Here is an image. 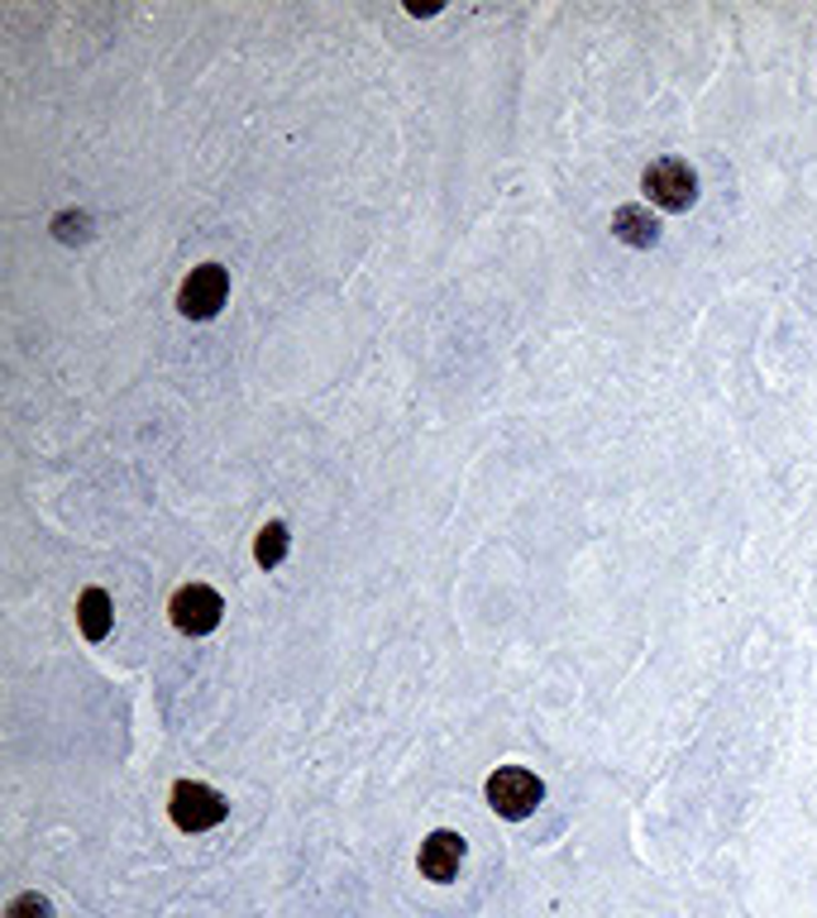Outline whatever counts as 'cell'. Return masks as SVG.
<instances>
[{"label":"cell","mask_w":817,"mask_h":918,"mask_svg":"<svg viewBox=\"0 0 817 918\" xmlns=\"http://www.w3.org/2000/svg\"><path fill=\"white\" fill-rule=\"evenodd\" d=\"M5 918H53V904L44 899V895H20V899H10V909H5Z\"/></svg>","instance_id":"10"},{"label":"cell","mask_w":817,"mask_h":918,"mask_svg":"<svg viewBox=\"0 0 817 918\" xmlns=\"http://www.w3.org/2000/svg\"><path fill=\"white\" fill-rule=\"evenodd\" d=\"M225 297H230V273L220 264H201L177 287V311H183L187 321H211L216 311L225 307Z\"/></svg>","instance_id":"4"},{"label":"cell","mask_w":817,"mask_h":918,"mask_svg":"<svg viewBox=\"0 0 817 918\" xmlns=\"http://www.w3.org/2000/svg\"><path fill=\"white\" fill-rule=\"evenodd\" d=\"M641 191L660 211H688L698 201V173L684 158H655L641 173Z\"/></svg>","instance_id":"3"},{"label":"cell","mask_w":817,"mask_h":918,"mask_svg":"<svg viewBox=\"0 0 817 918\" xmlns=\"http://www.w3.org/2000/svg\"><path fill=\"white\" fill-rule=\"evenodd\" d=\"M110 622H115V612H110V594L106 588H81L77 598V627L87 641H106L110 637Z\"/></svg>","instance_id":"8"},{"label":"cell","mask_w":817,"mask_h":918,"mask_svg":"<svg viewBox=\"0 0 817 918\" xmlns=\"http://www.w3.org/2000/svg\"><path fill=\"white\" fill-rule=\"evenodd\" d=\"M283 555H287V527L283 522L258 527V537H254V560H258V565L273 569V565H283Z\"/></svg>","instance_id":"9"},{"label":"cell","mask_w":817,"mask_h":918,"mask_svg":"<svg viewBox=\"0 0 817 918\" xmlns=\"http://www.w3.org/2000/svg\"><path fill=\"white\" fill-rule=\"evenodd\" d=\"M87 225H91V221H87V215H81V211H77V215L67 211V215H58V221H53V230H58V240H67V244L87 240Z\"/></svg>","instance_id":"11"},{"label":"cell","mask_w":817,"mask_h":918,"mask_svg":"<svg viewBox=\"0 0 817 918\" xmlns=\"http://www.w3.org/2000/svg\"><path fill=\"white\" fill-rule=\"evenodd\" d=\"M612 235L621 244H631V250H655V244H660V221L645 207H621L612 215Z\"/></svg>","instance_id":"7"},{"label":"cell","mask_w":817,"mask_h":918,"mask_svg":"<svg viewBox=\"0 0 817 918\" xmlns=\"http://www.w3.org/2000/svg\"><path fill=\"white\" fill-rule=\"evenodd\" d=\"M464 838L454 828H435L431 838L421 842V852H417V866H421V875L426 881H435V885H450L454 875H460V866H464Z\"/></svg>","instance_id":"6"},{"label":"cell","mask_w":817,"mask_h":918,"mask_svg":"<svg viewBox=\"0 0 817 918\" xmlns=\"http://www.w3.org/2000/svg\"><path fill=\"white\" fill-rule=\"evenodd\" d=\"M168 814L183 832H206V828L225 823L230 804H225V794H216L211 785H201V779H177L168 794Z\"/></svg>","instance_id":"2"},{"label":"cell","mask_w":817,"mask_h":918,"mask_svg":"<svg viewBox=\"0 0 817 918\" xmlns=\"http://www.w3.org/2000/svg\"><path fill=\"white\" fill-rule=\"evenodd\" d=\"M483 794H488V808L497 818L521 823V818H531L540 808V799H545V779H540L536 771H526V765H503V771L488 775Z\"/></svg>","instance_id":"1"},{"label":"cell","mask_w":817,"mask_h":918,"mask_svg":"<svg viewBox=\"0 0 817 918\" xmlns=\"http://www.w3.org/2000/svg\"><path fill=\"white\" fill-rule=\"evenodd\" d=\"M168 618L177 632H187V637H206V632H216L220 618H225V602H220V594L211 584H183L173 594L168 602Z\"/></svg>","instance_id":"5"}]
</instances>
